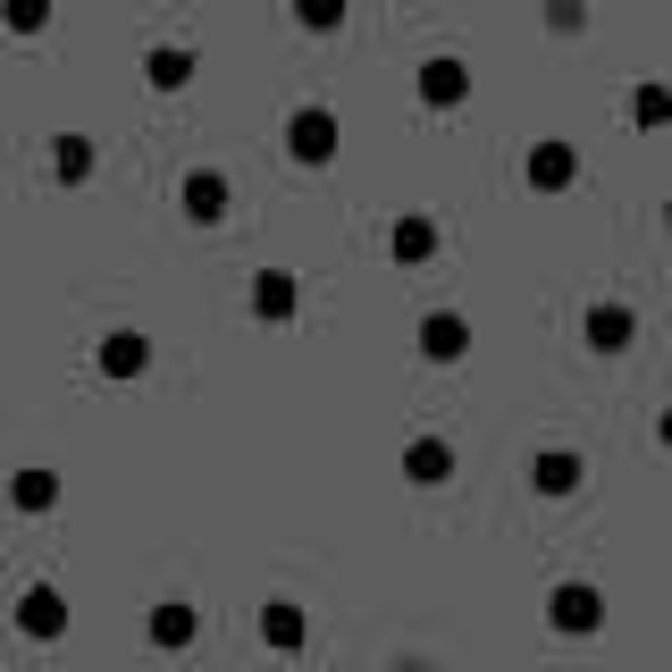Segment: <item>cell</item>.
Returning <instances> with one entry per match:
<instances>
[{
  "instance_id": "2",
  "label": "cell",
  "mask_w": 672,
  "mask_h": 672,
  "mask_svg": "<svg viewBox=\"0 0 672 672\" xmlns=\"http://www.w3.org/2000/svg\"><path fill=\"white\" fill-rule=\"evenodd\" d=\"M51 17V0H9V26H42Z\"/></svg>"
},
{
  "instance_id": "1",
  "label": "cell",
  "mask_w": 672,
  "mask_h": 672,
  "mask_svg": "<svg viewBox=\"0 0 672 672\" xmlns=\"http://www.w3.org/2000/svg\"><path fill=\"white\" fill-rule=\"evenodd\" d=\"M294 143L303 152H328V118H294Z\"/></svg>"
},
{
  "instance_id": "3",
  "label": "cell",
  "mask_w": 672,
  "mask_h": 672,
  "mask_svg": "<svg viewBox=\"0 0 672 672\" xmlns=\"http://www.w3.org/2000/svg\"><path fill=\"white\" fill-rule=\"evenodd\" d=\"M303 17H337V0H303Z\"/></svg>"
}]
</instances>
